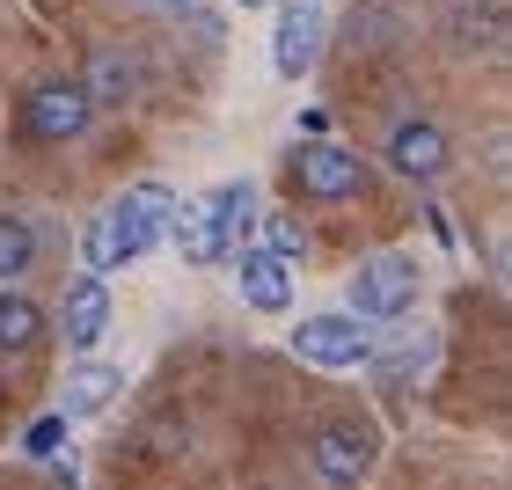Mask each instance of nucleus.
Instances as JSON below:
<instances>
[{
    "instance_id": "f257e3e1",
    "label": "nucleus",
    "mask_w": 512,
    "mask_h": 490,
    "mask_svg": "<svg viewBox=\"0 0 512 490\" xmlns=\"http://www.w3.org/2000/svg\"><path fill=\"white\" fill-rule=\"evenodd\" d=\"M256 227V183H220V191H205L191 213L169 220V235L183 249V264H220V256H235Z\"/></svg>"
},
{
    "instance_id": "f03ea898",
    "label": "nucleus",
    "mask_w": 512,
    "mask_h": 490,
    "mask_svg": "<svg viewBox=\"0 0 512 490\" xmlns=\"http://www.w3.org/2000/svg\"><path fill=\"white\" fill-rule=\"evenodd\" d=\"M88 118H96V96H88L81 81H30V96H22V139L30 147H66V139H81Z\"/></svg>"
},
{
    "instance_id": "7ed1b4c3",
    "label": "nucleus",
    "mask_w": 512,
    "mask_h": 490,
    "mask_svg": "<svg viewBox=\"0 0 512 490\" xmlns=\"http://www.w3.org/2000/svg\"><path fill=\"white\" fill-rule=\"evenodd\" d=\"M417 286H425V264L403 256V249H381V256H366V264L352 271V315L395 322V315L417 308Z\"/></svg>"
},
{
    "instance_id": "20e7f679",
    "label": "nucleus",
    "mask_w": 512,
    "mask_h": 490,
    "mask_svg": "<svg viewBox=\"0 0 512 490\" xmlns=\"http://www.w3.org/2000/svg\"><path fill=\"white\" fill-rule=\"evenodd\" d=\"M293 352L308 366H322V373H344V366L374 359V330H366V315H300L293 322Z\"/></svg>"
},
{
    "instance_id": "39448f33",
    "label": "nucleus",
    "mask_w": 512,
    "mask_h": 490,
    "mask_svg": "<svg viewBox=\"0 0 512 490\" xmlns=\"http://www.w3.org/2000/svg\"><path fill=\"white\" fill-rule=\"evenodd\" d=\"M308 461H315L322 483H359L381 461V432L366 425V417H330V425L308 439Z\"/></svg>"
},
{
    "instance_id": "423d86ee",
    "label": "nucleus",
    "mask_w": 512,
    "mask_h": 490,
    "mask_svg": "<svg viewBox=\"0 0 512 490\" xmlns=\"http://www.w3.org/2000/svg\"><path fill=\"white\" fill-rule=\"evenodd\" d=\"M322 30H330V8H322V0H278V30H271V66H278V81H308V74H315Z\"/></svg>"
},
{
    "instance_id": "0eeeda50",
    "label": "nucleus",
    "mask_w": 512,
    "mask_h": 490,
    "mask_svg": "<svg viewBox=\"0 0 512 490\" xmlns=\"http://www.w3.org/2000/svg\"><path fill=\"white\" fill-rule=\"evenodd\" d=\"M293 176H300V191L322 198V205H352L366 198V161L352 147H337V139H308L293 161Z\"/></svg>"
},
{
    "instance_id": "6e6552de",
    "label": "nucleus",
    "mask_w": 512,
    "mask_h": 490,
    "mask_svg": "<svg viewBox=\"0 0 512 490\" xmlns=\"http://www.w3.org/2000/svg\"><path fill=\"white\" fill-rule=\"evenodd\" d=\"M110 220H118V242H125V264H139L161 235H169L176 220V191L169 183H132V191L110 205Z\"/></svg>"
},
{
    "instance_id": "1a4fd4ad",
    "label": "nucleus",
    "mask_w": 512,
    "mask_h": 490,
    "mask_svg": "<svg viewBox=\"0 0 512 490\" xmlns=\"http://www.w3.org/2000/svg\"><path fill=\"white\" fill-rule=\"evenodd\" d=\"M235 264H242V300H249L256 315H286V308H293V264H286V256L242 242Z\"/></svg>"
},
{
    "instance_id": "9d476101",
    "label": "nucleus",
    "mask_w": 512,
    "mask_h": 490,
    "mask_svg": "<svg viewBox=\"0 0 512 490\" xmlns=\"http://www.w3.org/2000/svg\"><path fill=\"white\" fill-rule=\"evenodd\" d=\"M388 169H403L410 183H432L439 169H447V132L425 125V118H403L388 132Z\"/></svg>"
},
{
    "instance_id": "9b49d317",
    "label": "nucleus",
    "mask_w": 512,
    "mask_h": 490,
    "mask_svg": "<svg viewBox=\"0 0 512 490\" xmlns=\"http://www.w3.org/2000/svg\"><path fill=\"white\" fill-rule=\"evenodd\" d=\"M110 286H103V271H88V278H74V293H66V344L74 352H88L103 330H110Z\"/></svg>"
},
{
    "instance_id": "f8f14e48",
    "label": "nucleus",
    "mask_w": 512,
    "mask_h": 490,
    "mask_svg": "<svg viewBox=\"0 0 512 490\" xmlns=\"http://www.w3.org/2000/svg\"><path fill=\"white\" fill-rule=\"evenodd\" d=\"M118 388H125L118 366H103V359L74 366V381H66V417H96L103 403H118Z\"/></svg>"
},
{
    "instance_id": "ddd939ff",
    "label": "nucleus",
    "mask_w": 512,
    "mask_h": 490,
    "mask_svg": "<svg viewBox=\"0 0 512 490\" xmlns=\"http://www.w3.org/2000/svg\"><path fill=\"white\" fill-rule=\"evenodd\" d=\"M44 330V308L22 293H0V352H22V344H37Z\"/></svg>"
},
{
    "instance_id": "4468645a",
    "label": "nucleus",
    "mask_w": 512,
    "mask_h": 490,
    "mask_svg": "<svg viewBox=\"0 0 512 490\" xmlns=\"http://www.w3.org/2000/svg\"><path fill=\"white\" fill-rule=\"evenodd\" d=\"M30 264H37V227L15 220V213H0V278H22Z\"/></svg>"
},
{
    "instance_id": "2eb2a0df",
    "label": "nucleus",
    "mask_w": 512,
    "mask_h": 490,
    "mask_svg": "<svg viewBox=\"0 0 512 490\" xmlns=\"http://www.w3.org/2000/svg\"><path fill=\"white\" fill-rule=\"evenodd\" d=\"M81 88H88V96H96V103H125V96H132V59L103 52V59H96V74H88Z\"/></svg>"
},
{
    "instance_id": "dca6fc26",
    "label": "nucleus",
    "mask_w": 512,
    "mask_h": 490,
    "mask_svg": "<svg viewBox=\"0 0 512 490\" xmlns=\"http://www.w3.org/2000/svg\"><path fill=\"white\" fill-rule=\"evenodd\" d=\"M66 447V410H52V417H37L30 432H22V454H37V461H52Z\"/></svg>"
},
{
    "instance_id": "f3484780",
    "label": "nucleus",
    "mask_w": 512,
    "mask_h": 490,
    "mask_svg": "<svg viewBox=\"0 0 512 490\" xmlns=\"http://www.w3.org/2000/svg\"><path fill=\"white\" fill-rule=\"evenodd\" d=\"M264 249H271V256H286V264H300V256H308V235H300V220H271V227H264Z\"/></svg>"
},
{
    "instance_id": "a211bd4d",
    "label": "nucleus",
    "mask_w": 512,
    "mask_h": 490,
    "mask_svg": "<svg viewBox=\"0 0 512 490\" xmlns=\"http://www.w3.org/2000/svg\"><path fill=\"white\" fill-rule=\"evenodd\" d=\"M235 8H264V0H235Z\"/></svg>"
}]
</instances>
